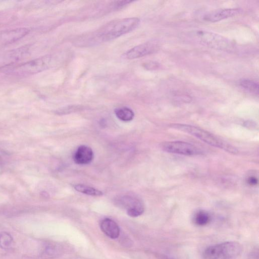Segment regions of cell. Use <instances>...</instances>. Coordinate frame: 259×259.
Segmentation results:
<instances>
[{
	"instance_id": "1",
	"label": "cell",
	"mask_w": 259,
	"mask_h": 259,
	"mask_svg": "<svg viewBox=\"0 0 259 259\" xmlns=\"http://www.w3.org/2000/svg\"><path fill=\"white\" fill-rule=\"evenodd\" d=\"M140 23V19L136 17L115 20L88 36V40L83 42L88 45L112 41L132 32L139 26Z\"/></svg>"
},
{
	"instance_id": "2",
	"label": "cell",
	"mask_w": 259,
	"mask_h": 259,
	"mask_svg": "<svg viewBox=\"0 0 259 259\" xmlns=\"http://www.w3.org/2000/svg\"><path fill=\"white\" fill-rule=\"evenodd\" d=\"M183 37L187 40L215 50L231 52L235 49V44L232 41L212 32L202 30L195 31L187 33Z\"/></svg>"
},
{
	"instance_id": "3",
	"label": "cell",
	"mask_w": 259,
	"mask_h": 259,
	"mask_svg": "<svg viewBox=\"0 0 259 259\" xmlns=\"http://www.w3.org/2000/svg\"><path fill=\"white\" fill-rule=\"evenodd\" d=\"M170 127L176 130L191 134L209 146L222 149L233 154H236L238 152L236 149L224 143L212 134L201 128L192 125L179 124H172Z\"/></svg>"
},
{
	"instance_id": "4",
	"label": "cell",
	"mask_w": 259,
	"mask_h": 259,
	"mask_svg": "<svg viewBox=\"0 0 259 259\" xmlns=\"http://www.w3.org/2000/svg\"><path fill=\"white\" fill-rule=\"evenodd\" d=\"M52 62L53 57L47 55L19 65L13 68V72L21 76L39 73L49 68Z\"/></svg>"
},
{
	"instance_id": "5",
	"label": "cell",
	"mask_w": 259,
	"mask_h": 259,
	"mask_svg": "<svg viewBox=\"0 0 259 259\" xmlns=\"http://www.w3.org/2000/svg\"><path fill=\"white\" fill-rule=\"evenodd\" d=\"M162 149L169 153L184 155H196L202 152L195 146L183 141H171L162 144Z\"/></svg>"
},
{
	"instance_id": "6",
	"label": "cell",
	"mask_w": 259,
	"mask_h": 259,
	"mask_svg": "<svg viewBox=\"0 0 259 259\" xmlns=\"http://www.w3.org/2000/svg\"><path fill=\"white\" fill-rule=\"evenodd\" d=\"M159 49L156 41H150L139 45L128 51L123 54V58L132 60L143 57L156 52Z\"/></svg>"
},
{
	"instance_id": "7",
	"label": "cell",
	"mask_w": 259,
	"mask_h": 259,
	"mask_svg": "<svg viewBox=\"0 0 259 259\" xmlns=\"http://www.w3.org/2000/svg\"><path fill=\"white\" fill-rule=\"evenodd\" d=\"M243 248L238 243L228 242L215 245L216 259H231L239 256Z\"/></svg>"
},
{
	"instance_id": "8",
	"label": "cell",
	"mask_w": 259,
	"mask_h": 259,
	"mask_svg": "<svg viewBox=\"0 0 259 259\" xmlns=\"http://www.w3.org/2000/svg\"><path fill=\"white\" fill-rule=\"evenodd\" d=\"M117 204L126 209L127 214L131 217H137L145 211L144 203L137 198L125 197L118 201Z\"/></svg>"
},
{
	"instance_id": "9",
	"label": "cell",
	"mask_w": 259,
	"mask_h": 259,
	"mask_svg": "<svg viewBox=\"0 0 259 259\" xmlns=\"http://www.w3.org/2000/svg\"><path fill=\"white\" fill-rule=\"evenodd\" d=\"M242 12V9L240 8L219 9L206 14L204 19L208 22H216L238 15Z\"/></svg>"
},
{
	"instance_id": "10",
	"label": "cell",
	"mask_w": 259,
	"mask_h": 259,
	"mask_svg": "<svg viewBox=\"0 0 259 259\" xmlns=\"http://www.w3.org/2000/svg\"><path fill=\"white\" fill-rule=\"evenodd\" d=\"M100 226L102 231L109 238L115 239L119 238L120 229L113 220L105 218L102 221Z\"/></svg>"
},
{
	"instance_id": "11",
	"label": "cell",
	"mask_w": 259,
	"mask_h": 259,
	"mask_svg": "<svg viewBox=\"0 0 259 259\" xmlns=\"http://www.w3.org/2000/svg\"><path fill=\"white\" fill-rule=\"evenodd\" d=\"M94 154L92 150L85 146L80 147L74 155V161L78 164H87L93 159Z\"/></svg>"
},
{
	"instance_id": "12",
	"label": "cell",
	"mask_w": 259,
	"mask_h": 259,
	"mask_svg": "<svg viewBox=\"0 0 259 259\" xmlns=\"http://www.w3.org/2000/svg\"><path fill=\"white\" fill-rule=\"evenodd\" d=\"M114 112L117 118L124 122L132 121L135 115L132 109L126 107L117 108Z\"/></svg>"
},
{
	"instance_id": "13",
	"label": "cell",
	"mask_w": 259,
	"mask_h": 259,
	"mask_svg": "<svg viewBox=\"0 0 259 259\" xmlns=\"http://www.w3.org/2000/svg\"><path fill=\"white\" fill-rule=\"evenodd\" d=\"M74 188L77 191L87 195L100 197L103 195L102 192L86 185L77 184L75 186Z\"/></svg>"
},
{
	"instance_id": "14",
	"label": "cell",
	"mask_w": 259,
	"mask_h": 259,
	"mask_svg": "<svg viewBox=\"0 0 259 259\" xmlns=\"http://www.w3.org/2000/svg\"><path fill=\"white\" fill-rule=\"evenodd\" d=\"M14 242L11 235L6 232L0 233V248L4 250L12 249Z\"/></svg>"
},
{
	"instance_id": "15",
	"label": "cell",
	"mask_w": 259,
	"mask_h": 259,
	"mask_svg": "<svg viewBox=\"0 0 259 259\" xmlns=\"http://www.w3.org/2000/svg\"><path fill=\"white\" fill-rule=\"evenodd\" d=\"M194 221V223L198 226H205L209 223L210 216L207 211L200 210L195 214Z\"/></svg>"
},
{
	"instance_id": "16",
	"label": "cell",
	"mask_w": 259,
	"mask_h": 259,
	"mask_svg": "<svg viewBox=\"0 0 259 259\" xmlns=\"http://www.w3.org/2000/svg\"><path fill=\"white\" fill-rule=\"evenodd\" d=\"M240 86L246 91L255 94L259 93V85L254 81L243 79L240 82Z\"/></svg>"
},
{
	"instance_id": "17",
	"label": "cell",
	"mask_w": 259,
	"mask_h": 259,
	"mask_svg": "<svg viewBox=\"0 0 259 259\" xmlns=\"http://www.w3.org/2000/svg\"><path fill=\"white\" fill-rule=\"evenodd\" d=\"M58 247L54 245H49L46 247L44 251L45 254L49 256H54L57 255L58 250Z\"/></svg>"
},
{
	"instance_id": "18",
	"label": "cell",
	"mask_w": 259,
	"mask_h": 259,
	"mask_svg": "<svg viewBox=\"0 0 259 259\" xmlns=\"http://www.w3.org/2000/svg\"><path fill=\"white\" fill-rule=\"evenodd\" d=\"M82 108V107L80 106H70L61 109L59 110V111H58V113L62 114L64 113H67L68 112L75 111L76 110H78L79 109H81Z\"/></svg>"
},
{
	"instance_id": "19",
	"label": "cell",
	"mask_w": 259,
	"mask_h": 259,
	"mask_svg": "<svg viewBox=\"0 0 259 259\" xmlns=\"http://www.w3.org/2000/svg\"><path fill=\"white\" fill-rule=\"evenodd\" d=\"M131 1H115L113 3L114 8L115 9H120L123 7H124L128 4H129L130 3H132Z\"/></svg>"
},
{
	"instance_id": "20",
	"label": "cell",
	"mask_w": 259,
	"mask_h": 259,
	"mask_svg": "<svg viewBox=\"0 0 259 259\" xmlns=\"http://www.w3.org/2000/svg\"><path fill=\"white\" fill-rule=\"evenodd\" d=\"M247 182L251 186H255L258 183V179L255 176H250L247 179Z\"/></svg>"
},
{
	"instance_id": "21",
	"label": "cell",
	"mask_w": 259,
	"mask_h": 259,
	"mask_svg": "<svg viewBox=\"0 0 259 259\" xmlns=\"http://www.w3.org/2000/svg\"><path fill=\"white\" fill-rule=\"evenodd\" d=\"M161 259H172L171 258L166 256H161Z\"/></svg>"
}]
</instances>
